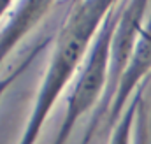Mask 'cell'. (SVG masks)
<instances>
[{"mask_svg":"<svg viewBox=\"0 0 151 144\" xmlns=\"http://www.w3.org/2000/svg\"><path fill=\"white\" fill-rule=\"evenodd\" d=\"M114 2H74L55 39L49 65L18 144H35L60 93L72 81Z\"/></svg>","mask_w":151,"mask_h":144,"instance_id":"cell-1","label":"cell"},{"mask_svg":"<svg viewBox=\"0 0 151 144\" xmlns=\"http://www.w3.org/2000/svg\"><path fill=\"white\" fill-rule=\"evenodd\" d=\"M121 9H123V2L119 4L114 2L93 39L77 71V76L74 77L70 91L67 95L63 120L60 123V128L56 132L53 144H67L79 120L84 114L93 112L95 107L99 106L106 90V83H107L111 48H113V39L118 23H119V18H121Z\"/></svg>","mask_w":151,"mask_h":144,"instance_id":"cell-2","label":"cell"},{"mask_svg":"<svg viewBox=\"0 0 151 144\" xmlns=\"http://www.w3.org/2000/svg\"><path fill=\"white\" fill-rule=\"evenodd\" d=\"M146 11H148V2H123L121 18H119V23H118V28H116V34L113 39V48H111V62H109L106 90H104V95L99 106L91 112V118L84 128L83 139L79 144H91L95 135L102 134L104 123L113 109L114 99L118 95L123 72L128 65L135 39L142 27Z\"/></svg>","mask_w":151,"mask_h":144,"instance_id":"cell-3","label":"cell"},{"mask_svg":"<svg viewBox=\"0 0 151 144\" xmlns=\"http://www.w3.org/2000/svg\"><path fill=\"white\" fill-rule=\"evenodd\" d=\"M53 7V2H21L14 4V11L9 12L7 23L0 28V63L5 60V56L11 55V51L30 34L34 27H37L39 21L49 12Z\"/></svg>","mask_w":151,"mask_h":144,"instance_id":"cell-4","label":"cell"},{"mask_svg":"<svg viewBox=\"0 0 151 144\" xmlns=\"http://www.w3.org/2000/svg\"><path fill=\"white\" fill-rule=\"evenodd\" d=\"M144 86L146 83L137 90V93L134 95L130 106L127 107L125 114L121 116V120L116 123L114 130L109 135V141L107 144H132V139H134V130H135V118H137V109H139V104L141 100L144 99Z\"/></svg>","mask_w":151,"mask_h":144,"instance_id":"cell-5","label":"cell"},{"mask_svg":"<svg viewBox=\"0 0 151 144\" xmlns=\"http://www.w3.org/2000/svg\"><path fill=\"white\" fill-rule=\"evenodd\" d=\"M47 42H49V39H47V37H40L37 42H35V44L27 51V55L23 56V60H21L16 67H12L11 71H9L4 77H2V79H0V99H2V95H4V93H5L12 84H14V83H16V79H18V77H21L25 72L30 69V65H32V63L39 58V55L44 51V48L47 46Z\"/></svg>","mask_w":151,"mask_h":144,"instance_id":"cell-6","label":"cell"},{"mask_svg":"<svg viewBox=\"0 0 151 144\" xmlns=\"http://www.w3.org/2000/svg\"><path fill=\"white\" fill-rule=\"evenodd\" d=\"M150 141V112H148L146 100L142 99L137 109V118H135L134 144H151Z\"/></svg>","mask_w":151,"mask_h":144,"instance_id":"cell-7","label":"cell"},{"mask_svg":"<svg viewBox=\"0 0 151 144\" xmlns=\"http://www.w3.org/2000/svg\"><path fill=\"white\" fill-rule=\"evenodd\" d=\"M12 7H14L12 2H0V19H2L5 14H9V12L12 11Z\"/></svg>","mask_w":151,"mask_h":144,"instance_id":"cell-8","label":"cell"}]
</instances>
